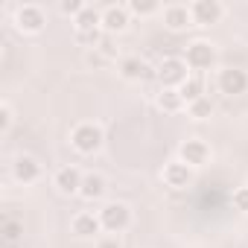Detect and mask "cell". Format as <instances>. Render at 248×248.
Wrapping results in <instances>:
<instances>
[{
  "label": "cell",
  "mask_w": 248,
  "mask_h": 248,
  "mask_svg": "<svg viewBox=\"0 0 248 248\" xmlns=\"http://www.w3.org/2000/svg\"><path fill=\"white\" fill-rule=\"evenodd\" d=\"M184 62H187V67H190V70H196V76H202V73L213 70V67H216V62H219L216 44H210V41H204V38L190 41V44H187V50H184Z\"/></svg>",
  "instance_id": "obj_1"
},
{
  "label": "cell",
  "mask_w": 248,
  "mask_h": 248,
  "mask_svg": "<svg viewBox=\"0 0 248 248\" xmlns=\"http://www.w3.org/2000/svg\"><path fill=\"white\" fill-rule=\"evenodd\" d=\"M96 216L102 222V231H108L111 236H117V233L132 228V207L126 202H105L96 210Z\"/></svg>",
  "instance_id": "obj_2"
},
{
  "label": "cell",
  "mask_w": 248,
  "mask_h": 248,
  "mask_svg": "<svg viewBox=\"0 0 248 248\" xmlns=\"http://www.w3.org/2000/svg\"><path fill=\"white\" fill-rule=\"evenodd\" d=\"M105 143V132L96 123H79V126L70 132V146L79 155H96Z\"/></svg>",
  "instance_id": "obj_3"
},
{
  "label": "cell",
  "mask_w": 248,
  "mask_h": 248,
  "mask_svg": "<svg viewBox=\"0 0 248 248\" xmlns=\"http://www.w3.org/2000/svg\"><path fill=\"white\" fill-rule=\"evenodd\" d=\"M155 76H158V82H161V88H181L193 73H190V67H187V62L184 59H178V56H170V59H164L161 64H158V70H155Z\"/></svg>",
  "instance_id": "obj_4"
},
{
  "label": "cell",
  "mask_w": 248,
  "mask_h": 248,
  "mask_svg": "<svg viewBox=\"0 0 248 248\" xmlns=\"http://www.w3.org/2000/svg\"><path fill=\"white\" fill-rule=\"evenodd\" d=\"M47 27V15L38 3H24L15 9V30L24 35H38Z\"/></svg>",
  "instance_id": "obj_5"
},
{
  "label": "cell",
  "mask_w": 248,
  "mask_h": 248,
  "mask_svg": "<svg viewBox=\"0 0 248 248\" xmlns=\"http://www.w3.org/2000/svg\"><path fill=\"white\" fill-rule=\"evenodd\" d=\"M190 15L193 27H213L225 18V6L219 0H196V3H190Z\"/></svg>",
  "instance_id": "obj_6"
},
{
  "label": "cell",
  "mask_w": 248,
  "mask_h": 248,
  "mask_svg": "<svg viewBox=\"0 0 248 248\" xmlns=\"http://www.w3.org/2000/svg\"><path fill=\"white\" fill-rule=\"evenodd\" d=\"M129 21H132V12H129V6H123V3H111V6L102 9V32L105 35L126 32Z\"/></svg>",
  "instance_id": "obj_7"
},
{
  "label": "cell",
  "mask_w": 248,
  "mask_h": 248,
  "mask_svg": "<svg viewBox=\"0 0 248 248\" xmlns=\"http://www.w3.org/2000/svg\"><path fill=\"white\" fill-rule=\"evenodd\" d=\"M178 161H184L190 170H202L207 161H210V146L199 138H190L178 146Z\"/></svg>",
  "instance_id": "obj_8"
},
{
  "label": "cell",
  "mask_w": 248,
  "mask_h": 248,
  "mask_svg": "<svg viewBox=\"0 0 248 248\" xmlns=\"http://www.w3.org/2000/svg\"><path fill=\"white\" fill-rule=\"evenodd\" d=\"M161 178H164L167 187H172V190H184V187H190V184L196 181V170H190L184 161L175 158V161H170V164L164 167Z\"/></svg>",
  "instance_id": "obj_9"
},
{
  "label": "cell",
  "mask_w": 248,
  "mask_h": 248,
  "mask_svg": "<svg viewBox=\"0 0 248 248\" xmlns=\"http://www.w3.org/2000/svg\"><path fill=\"white\" fill-rule=\"evenodd\" d=\"M216 85L225 96H239L248 91V73L242 67H225V70H219Z\"/></svg>",
  "instance_id": "obj_10"
},
{
  "label": "cell",
  "mask_w": 248,
  "mask_h": 248,
  "mask_svg": "<svg viewBox=\"0 0 248 248\" xmlns=\"http://www.w3.org/2000/svg\"><path fill=\"white\" fill-rule=\"evenodd\" d=\"M117 73L126 79V82H146L152 76V67L140 56H123L117 62Z\"/></svg>",
  "instance_id": "obj_11"
},
{
  "label": "cell",
  "mask_w": 248,
  "mask_h": 248,
  "mask_svg": "<svg viewBox=\"0 0 248 248\" xmlns=\"http://www.w3.org/2000/svg\"><path fill=\"white\" fill-rule=\"evenodd\" d=\"M161 15H164V27H167L170 32H184V30L193 27L190 6H184V3H170V6H164Z\"/></svg>",
  "instance_id": "obj_12"
},
{
  "label": "cell",
  "mask_w": 248,
  "mask_h": 248,
  "mask_svg": "<svg viewBox=\"0 0 248 248\" xmlns=\"http://www.w3.org/2000/svg\"><path fill=\"white\" fill-rule=\"evenodd\" d=\"M82 178H85V172L79 170V167H62L59 172H56V178H53V184H56V190L62 193V196H79V190H82Z\"/></svg>",
  "instance_id": "obj_13"
},
{
  "label": "cell",
  "mask_w": 248,
  "mask_h": 248,
  "mask_svg": "<svg viewBox=\"0 0 248 248\" xmlns=\"http://www.w3.org/2000/svg\"><path fill=\"white\" fill-rule=\"evenodd\" d=\"M12 178H15L18 184L30 187V184H35V181L41 178V164H38L32 155H21V158H15V164H12Z\"/></svg>",
  "instance_id": "obj_14"
},
{
  "label": "cell",
  "mask_w": 248,
  "mask_h": 248,
  "mask_svg": "<svg viewBox=\"0 0 248 248\" xmlns=\"http://www.w3.org/2000/svg\"><path fill=\"white\" fill-rule=\"evenodd\" d=\"M70 228H73V233H76L79 239H93V236L102 233V222H99V216H96V213H88V210L76 213L73 222H70Z\"/></svg>",
  "instance_id": "obj_15"
},
{
  "label": "cell",
  "mask_w": 248,
  "mask_h": 248,
  "mask_svg": "<svg viewBox=\"0 0 248 248\" xmlns=\"http://www.w3.org/2000/svg\"><path fill=\"white\" fill-rule=\"evenodd\" d=\"M73 27H76V32H82V35H88V32H102V12L88 3V6L79 12V18L73 21Z\"/></svg>",
  "instance_id": "obj_16"
},
{
  "label": "cell",
  "mask_w": 248,
  "mask_h": 248,
  "mask_svg": "<svg viewBox=\"0 0 248 248\" xmlns=\"http://www.w3.org/2000/svg\"><path fill=\"white\" fill-rule=\"evenodd\" d=\"M102 196H105V178L96 175V172H85L79 199H82V202H99Z\"/></svg>",
  "instance_id": "obj_17"
},
{
  "label": "cell",
  "mask_w": 248,
  "mask_h": 248,
  "mask_svg": "<svg viewBox=\"0 0 248 248\" xmlns=\"http://www.w3.org/2000/svg\"><path fill=\"white\" fill-rule=\"evenodd\" d=\"M158 108H161L164 114H178V111H184L187 105H184V99H181V93H178L175 88H161V91H158Z\"/></svg>",
  "instance_id": "obj_18"
},
{
  "label": "cell",
  "mask_w": 248,
  "mask_h": 248,
  "mask_svg": "<svg viewBox=\"0 0 248 248\" xmlns=\"http://www.w3.org/2000/svg\"><path fill=\"white\" fill-rule=\"evenodd\" d=\"M178 93H181V99H184V105H193V102H199V99H204V79L202 76H190L181 88H178Z\"/></svg>",
  "instance_id": "obj_19"
},
{
  "label": "cell",
  "mask_w": 248,
  "mask_h": 248,
  "mask_svg": "<svg viewBox=\"0 0 248 248\" xmlns=\"http://www.w3.org/2000/svg\"><path fill=\"white\" fill-rule=\"evenodd\" d=\"M126 6H129V12L138 15V18H149V15L164 12V6L158 3V0H132V3H126Z\"/></svg>",
  "instance_id": "obj_20"
},
{
  "label": "cell",
  "mask_w": 248,
  "mask_h": 248,
  "mask_svg": "<svg viewBox=\"0 0 248 248\" xmlns=\"http://www.w3.org/2000/svg\"><path fill=\"white\" fill-rule=\"evenodd\" d=\"M187 114H190L193 120H207V117H213V102H210V96H204V99L187 105Z\"/></svg>",
  "instance_id": "obj_21"
},
{
  "label": "cell",
  "mask_w": 248,
  "mask_h": 248,
  "mask_svg": "<svg viewBox=\"0 0 248 248\" xmlns=\"http://www.w3.org/2000/svg\"><path fill=\"white\" fill-rule=\"evenodd\" d=\"M21 233H24V225L18 222V219H6L3 222V242H18L21 239Z\"/></svg>",
  "instance_id": "obj_22"
},
{
  "label": "cell",
  "mask_w": 248,
  "mask_h": 248,
  "mask_svg": "<svg viewBox=\"0 0 248 248\" xmlns=\"http://www.w3.org/2000/svg\"><path fill=\"white\" fill-rule=\"evenodd\" d=\"M15 123V114H12V105L9 102H0V135H9Z\"/></svg>",
  "instance_id": "obj_23"
},
{
  "label": "cell",
  "mask_w": 248,
  "mask_h": 248,
  "mask_svg": "<svg viewBox=\"0 0 248 248\" xmlns=\"http://www.w3.org/2000/svg\"><path fill=\"white\" fill-rule=\"evenodd\" d=\"M108 62H111V59H108L102 50H88V53H85V64H88V67H93V70H102Z\"/></svg>",
  "instance_id": "obj_24"
},
{
  "label": "cell",
  "mask_w": 248,
  "mask_h": 248,
  "mask_svg": "<svg viewBox=\"0 0 248 248\" xmlns=\"http://www.w3.org/2000/svg\"><path fill=\"white\" fill-rule=\"evenodd\" d=\"M88 3H82V0H62V3H59V9H62V15H70L73 21L79 18V12L85 9Z\"/></svg>",
  "instance_id": "obj_25"
},
{
  "label": "cell",
  "mask_w": 248,
  "mask_h": 248,
  "mask_svg": "<svg viewBox=\"0 0 248 248\" xmlns=\"http://www.w3.org/2000/svg\"><path fill=\"white\" fill-rule=\"evenodd\" d=\"M233 210L248 213V187H236L233 190Z\"/></svg>",
  "instance_id": "obj_26"
},
{
  "label": "cell",
  "mask_w": 248,
  "mask_h": 248,
  "mask_svg": "<svg viewBox=\"0 0 248 248\" xmlns=\"http://www.w3.org/2000/svg\"><path fill=\"white\" fill-rule=\"evenodd\" d=\"M96 248H123V245H120L117 236H102V239L96 242Z\"/></svg>",
  "instance_id": "obj_27"
}]
</instances>
